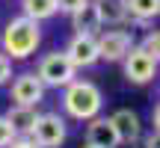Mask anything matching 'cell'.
I'll list each match as a JSON object with an SVG mask.
<instances>
[{
  "label": "cell",
  "mask_w": 160,
  "mask_h": 148,
  "mask_svg": "<svg viewBox=\"0 0 160 148\" xmlns=\"http://www.w3.org/2000/svg\"><path fill=\"white\" fill-rule=\"evenodd\" d=\"M98 42V59H107V62H119L128 57V51L133 47V36L128 30H107V33L95 36Z\"/></svg>",
  "instance_id": "cell-5"
},
{
  "label": "cell",
  "mask_w": 160,
  "mask_h": 148,
  "mask_svg": "<svg viewBox=\"0 0 160 148\" xmlns=\"http://www.w3.org/2000/svg\"><path fill=\"white\" fill-rule=\"evenodd\" d=\"M125 3H128V15H133L139 27H145L160 12V0H125Z\"/></svg>",
  "instance_id": "cell-14"
},
{
  "label": "cell",
  "mask_w": 160,
  "mask_h": 148,
  "mask_svg": "<svg viewBox=\"0 0 160 148\" xmlns=\"http://www.w3.org/2000/svg\"><path fill=\"white\" fill-rule=\"evenodd\" d=\"M71 24H74L77 36H98V30H101V18H98L95 3L89 0L86 6H80L74 15H71Z\"/></svg>",
  "instance_id": "cell-11"
},
{
  "label": "cell",
  "mask_w": 160,
  "mask_h": 148,
  "mask_svg": "<svg viewBox=\"0 0 160 148\" xmlns=\"http://www.w3.org/2000/svg\"><path fill=\"white\" fill-rule=\"evenodd\" d=\"M95 9H98V18H101V27L104 24H125L131 18L125 0H95Z\"/></svg>",
  "instance_id": "cell-12"
},
{
  "label": "cell",
  "mask_w": 160,
  "mask_h": 148,
  "mask_svg": "<svg viewBox=\"0 0 160 148\" xmlns=\"http://www.w3.org/2000/svg\"><path fill=\"white\" fill-rule=\"evenodd\" d=\"M139 51H142L145 57L157 59V51H160V36H157V33H148V36L142 39V45H139Z\"/></svg>",
  "instance_id": "cell-17"
},
{
  "label": "cell",
  "mask_w": 160,
  "mask_h": 148,
  "mask_svg": "<svg viewBox=\"0 0 160 148\" xmlns=\"http://www.w3.org/2000/svg\"><path fill=\"white\" fill-rule=\"evenodd\" d=\"M86 145L89 148H119V136L116 127L110 125V119H92L86 125Z\"/></svg>",
  "instance_id": "cell-10"
},
{
  "label": "cell",
  "mask_w": 160,
  "mask_h": 148,
  "mask_svg": "<svg viewBox=\"0 0 160 148\" xmlns=\"http://www.w3.org/2000/svg\"><path fill=\"white\" fill-rule=\"evenodd\" d=\"M92 3H95V0H92Z\"/></svg>",
  "instance_id": "cell-22"
},
{
  "label": "cell",
  "mask_w": 160,
  "mask_h": 148,
  "mask_svg": "<svg viewBox=\"0 0 160 148\" xmlns=\"http://www.w3.org/2000/svg\"><path fill=\"white\" fill-rule=\"evenodd\" d=\"M6 119H9V125L15 127L18 136H30V131H33L39 113H36L33 107H12L9 113H6Z\"/></svg>",
  "instance_id": "cell-13"
},
{
  "label": "cell",
  "mask_w": 160,
  "mask_h": 148,
  "mask_svg": "<svg viewBox=\"0 0 160 148\" xmlns=\"http://www.w3.org/2000/svg\"><path fill=\"white\" fill-rule=\"evenodd\" d=\"M30 139H33L39 148H57V145H62V139H65V121H62V116L42 113L39 119H36L33 131H30Z\"/></svg>",
  "instance_id": "cell-4"
},
{
  "label": "cell",
  "mask_w": 160,
  "mask_h": 148,
  "mask_svg": "<svg viewBox=\"0 0 160 148\" xmlns=\"http://www.w3.org/2000/svg\"><path fill=\"white\" fill-rule=\"evenodd\" d=\"M12 101H15V107H39L42 101H45V86L39 83V77L36 74H18L15 80H12Z\"/></svg>",
  "instance_id": "cell-6"
},
{
  "label": "cell",
  "mask_w": 160,
  "mask_h": 148,
  "mask_svg": "<svg viewBox=\"0 0 160 148\" xmlns=\"http://www.w3.org/2000/svg\"><path fill=\"white\" fill-rule=\"evenodd\" d=\"M36 77H39L42 86H53V89H59V86H68L74 83L77 77V68L68 62V57H65L62 51H53V53H45L39 62V68H36Z\"/></svg>",
  "instance_id": "cell-3"
},
{
  "label": "cell",
  "mask_w": 160,
  "mask_h": 148,
  "mask_svg": "<svg viewBox=\"0 0 160 148\" xmlns=\"http://www.w3.org/2000/svg\"><path fill=\"white\" fill-rule=\"evenodd\" d=\"M42 42V30L36 21H30V18H12L9 24H6L3 36H0V45H3V53L9 59H27L30 53L39 47Z\"/></svg>",
  "instance_id": "cell-1"
},
{
  "label": "cell",
  "mask_w": 160,
  "mask_h": 148,
  "mask_svg": "<svg viewBox=\"0 0 160 148\" xmlns=\"http://www.w3.org/2000/svg\"><path fill=\"white\" fill-rule=\"evenodd\" d=\"M6 148H39V145H36L30 136H18L15 142H12V145H6Z\"/></svg>",
  "instance_id": "cell-20"
},
{
  "label": "cell",
  "mask_w": 160,
  "mask_h": 148,
  "mask_svg": "<svg viewBox=\"0 0 160 148\" xmlns=\"http://www.w3.org/2000/svg\"><path fill=\"white\" fill-rule=\"evenodd\" d=\"M18 139V133H15V127L9 125V119L6 116H0V148H6V145H12Z\"/></svg>",
  "instance_id": "cell-16"
},
{
  "label": "cell",
  "mask_w": 160,
  "mask_h": 148,
  "mask_svg": "<svg viewBox=\"0 0 160 148\" xmlns=\"http://www.w3.org/2000/svg\"><path fill=\"white\" fill-rule=\"evenodd\" d=\"M83 148H89V145H83Z\"/></svg>",
  "instance_id": "cell-21"
},
{
  "label": "cell",
  "mask_w": 160,
  "mask_h": 148,
  "mask_svg": "<svg viewBox=\"0 0 160 148\" xmlns=\"http://www.w3.org/2000/svg\"><path fill=\"white\" fill-rule=\"evenodd\" d=\"M101 104H104L101 89H98L95 83H89V80H74V83L65 86L62 107H65V113H68L71 119H77V121H92V119H98Z\"/></svg>",
  "instance_id": "cell-2"
},
{
  "label": "cell",
  "mask_w": 160,
  "mask_h": 148,
  "mask_svg": "<svg viewBox=\"0 0 160 148\" xmlns=\"http://www.w3.org/2000/svg\"><path fill=\"white\" fill-rule=\"evenodd\" d=\"M110 125L116 127V136L125 145L139 142V136H142V125H139V116L133 113V110H116V113L110 116Z\"/></svg>",
  "instance_id": "cell-9"
},
{
  "label": "cell",
  "mask_w": 160,
  "mask_h": 148,
  "mask_svg": "<svg viewBox=\"0 0 160 148\" xmlns=\"http://www.w3.org/2000/svg\"><path fill=\"white\" fill-rule=\"evenodd\" d=\"M9 77H12V59L6 57L3 51H0V86H3Z\"/></svg>",
  "instance_id": "cell-19"
},
{
  "label": "cell",
  "mask_w": 160,
  "mask_h": 148,
  "mask_svg": "<svg viewBox=\"0 0 160 148\" xmlns=\"http://www.w3.org/2000/svg\"><path fill=\"white\" fill-rule=\"evenodd\" d=\"M89 0H57V12H68V15H74L80 6H86Z\"/></svg>",
  "instance_id": "cell-18"
},
{
  "label": "cell",
  "mask_w": 160,
  "mask_h": 148,
  "mask_svg": "<svg viewBox=\"0 0 160 148\" xmlns=\"http://www.w3.org/2000/svg\"><path fill=\"white\" fill-rule=\"evenodd\" d=\"M21 9H24V18L39 24L45 18L57 15V0H21Z\"/></svg>",
  "instance_id": "cell-15"
},
{
  "label": "cell",
  "mask_w": 160,
  "mask_h": 148,
  "mask_svg": "<svg viewBox=\"0 0 160 148\" xmlns=\"http://www.w3.org/2000/svg\"><path fill=\"white\" fill-rule=\"evenodd\" d=\"M62 53L68 57V62L74 68H89V65L98 62V42H95V36H77L74 33Z\"/></svg>",
  "instance_id": "cell-8"
},
{
  "label": "cell",
  "mask_w": 160,
  "mask_h": 148,
  "mask_svg": "<svg viewBox=\"0 0 160 148\" xmlns=\"http://www.w3.org/2000/svg\"><path fill=\"white\" fill-rule=\"evenodd\" d=\"M122 62H125V77L131 80V83H148V80H154V74H157V59L145 57L137 45L128 51V57L122 59Z\"/></svg>",
  "instance_id": "cell-7"
}]
</instances>
